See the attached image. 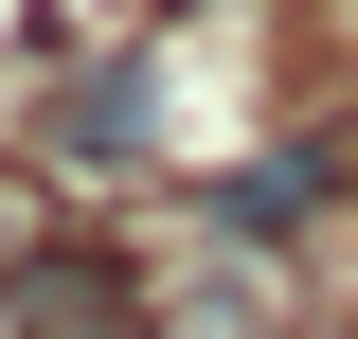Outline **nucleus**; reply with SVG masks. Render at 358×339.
Segmentation results:
<instances>
[{
  "instance_id": "obj_1",
  "label": "nucleus",
  "mask_w": 358,
  "mask_h": 339,
  "mask_svg": "<svg viewBox=\"0 0 358 339\" xmlns=\"http://www.w3.org/2000/svg\"><path fill=\"white\" fill-rule=\"evenodd\" d=\"M0 322H36V339H126V268H90V250H36V268H0Z\"/></svg>"
},
{
  "instance_id": "obj_2",
  "label": "nucleus",
  "mask_w": 358,
  "mask_h": 339,
  "mask_svg": "<svg viewBox=\"0 0 358 339\" xmlns=\"http://www.w3.org/2000/svg\"><path fill=\"white\" fill-rule=\"evenodd\" d=\"M322 197H341V161H322V143H287V161H233V179H215V214H233V232H305Z\"/></svg>"
}]
</instances>
